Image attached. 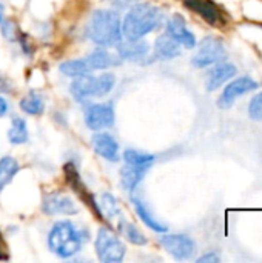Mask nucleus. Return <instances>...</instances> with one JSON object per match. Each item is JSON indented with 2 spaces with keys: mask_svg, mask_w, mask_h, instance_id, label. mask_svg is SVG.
Segmentation results:
<instances>
[{
  "mask_svg": "<svg viewBox=\"0 0 262 263\" xmlns=\"http://www.w3.org/2000/svg\"><path fill=\"white\" fill-rule=\"evenodd\" d=\"M162 22V12L151 3L133 5L122 20V35L125 39H144Z\"/></svg>",
  "mask_w": 262,
  "mask_h": 263,
  "instance_id": "obj_1",
  "label": "nucleus"
},
{
  "mask_svg": "<svg viewBox=\"0 0 262 263\" xmlns=\"http://www.w3.org/2000/svg\"><path fill=\"white\" fill-rule=\"evenodd\" d=\"M86 35L99 46H117L122 42V22L114 11L96 9L86 25Z\"/></svg>",
  "mask_w": 262,
  "mask_h": 263,
  "instance_id": "obj_2",
  "label": "nucleus"
},
{
  "mask_svg": "<svg viewBox=\"0 0 262 263\" xmlns=\"http://www.w3.org/2000/svg\"><path fill=\"white\" fill-rule=\"evenodd\" d=\"M83 237L74 223L68 220L57 222L48 233V248L62 259L73 257L82 248Z\"/></svg>",
  "mask_w": 262,
  "mask_h": 263,
  "instance_id": "obj_3",
  "label": "nucleus"
},
{
  "mask_svg": "<svg viewBox=\"0 0 262 263\" xmlns=\"http://www.w3.org/2000/svg\"><path fill=\"white\" fill-rule=\"evenodd\" d=\"M94 250H96L97 259L105 263L122 262L127 253V248L122 243V240L111 230L105 227H102L97 231Z\"/></svg>",
  "mask_w": 262,
  "mask_h": 263,
  "instance_id": "obj_4",
  "label": "nucleus"
},
{
  "mask_svg": "<svg viewBox=\"0 0 262 263\" xmlns=\"http://www.w3.org/2000/svg\"><path fill=\"white\" fill-rule=\"evenodd\" d=\"M224 57H225V48L222 42L216 37H205L199 43V49L196 55L191 59V63L196 68H205L219 63Z\"/></svg>",
  "mask_w": 262,
  "mask_h": 263,
  "instance_id": "obj_5",
  "label": "nucleus"
},
{
  "mask_svg": "<svg viewBox=\"0 0 262 263\" xmlns=\"http://www.w3.org/2000/svg\"><path fill=\"white\" fill-rule=\"evenodd\" d=\"M159 242L164 247V250L170 256H173L176 260H188L193 257V254L196 251V243L193 242V239H190L188 236H184V234L164 236V237H161Z\"/></svg>",
  "mask_w": 262,
  "mask_h": 263,
  "instance_id": "obj_6",
  "label": "nucleus"
},
{
  "mask_svg": "<svg viewBox=\"0 0 262 263\" xmlns=\"http://www.w3.org/2000/svg\"><path fill=\"white\" fill-rule=\"evenodd\" d=\"M85 123L93 131H102L113 126L114 108L110 103H94L85 111Z\"/></svg>",
  "mask_w": 262,
  "mask_h": 263,
  "instance_id": "obj_7",
  "label": "nucleus"
},
{
  "mask_svg": "<svg viewBox=\"0 0 262 263\" xmlns=\"http://www.w3.org/2000/svg\"><path fill=\"white\" fill-rule=\"evenodd\" d=\"M258 88V82H255L252 77L249 76H244V77H239V79H235L233 82H230L225 89L222 91L221 97L218 99V106L222 108V109H227L230 108L235 100L244 94H247L249 91H255Z\"/></svg>",
  "mask_w": 262,
  "mask_h": 263,
  "instance_id": "obj_8",
  "label": "nucleus"
},
{
  "mask_svg": "<svg viewBox=\"0 0 262 263\" xmlns=\"http://www.w3.org/2000/svg\"><path fill=\"white\" fill-rule=\"evenodd\" d=\"M167 34L174 39L179 45H182L187 49H191L196 46V37L195 34L187 28L185 20L182 15L176 14L167 22Z\"/></svg>",
  "mask_w": 262,
  "mask_h": 263,
  "instance_id": "obj_9",
  "label": "nucleus"
},
{
  "mask_svg": "<svg viewBox=\"0 0 262 263\" xmlns=\"http://www.w3.org/2000/svg\"><path fill=\"white\" fill-rule=\"evenodd\" d=\"M42 210L45 214L54 216V214H66V216H74L77 214V206L76 203L65 194L53 193L45 196Z\"/></svg>",
  "mask_w": 262,
  "mask_h": 263,
  "instance_id": "obj_10",
  "label": "nucleus"
},
{
  "mask_svg": "<svg viewBox=\"0 0 262 263\" xmlns=\"http://www.w3.org/2000/svg\"><path fill=\"white\" fill-rule=\"evenodd\" d=\"M238 69L233 63H216L215 68L210 69L207 80H205V89L208 92L216 91L218 88H221L225 82H229L230 79H233L236 76Z\"/></svg>",
  "mask_w": 262,
  "mask_h": 263,
  "instance_id": "obj_11",
  "label": "nucleus"
},
{
  "mask_svg": "<svg viewBox=\"0 0 262 263\" xmlns=\"http://www.w3.org/2000/svg\"><path fill=\"white\" fill-rule=\"evenodd\" d=\"M93 148L94 151L108 162L119 160V143L116 139L108 133H97L93 137Z\"/></svg>",
  "mask_w": 262,
  "mask_h": 263,
  "instance_id": "obj_12",
  "label": "nucleus"
},
{
  "mask_svg": "<svg viewBox=\"0 0 262 263\" xmlns=\"http://www.w3.org/2000/svg\"><path fill=\"white\" fill-rule=\"evenodd\" d=\"M150 51V45L142 40V39H127V42H120L117 45V55L120 57V60H130V62H136L144 59Z\"/></svg>",
  "mask_w": 262,
  "mask_h": 263,
  "instance_id": "obj_13",
  "label": "nucleus"
},
{
  "mask_svg": "<svg viewBox=\"0 0 262 263\" xmlns=\"http://www.w3.org/2000/svg\"><path fill=\"white\" fill-rule=\"evenodd\" d=\"M151 168V165H131L127 163L122 170H120V180H122V186L133 193L137 185L142 182V179L145 177V174L148 173V170Z\"/></svg>",
  "mask_w": 262,
  "mask_h": 263,
  "instance_id": "obj_14",
  "label": "nucleus"
},
{
  "mask_svg": "<svg viewBox=\"0 0 262 263\" xmlns=\"http://www.w3.org/2000/svg\"><path fill=\"white\" fill-rule=\"evenodd\" d=\"M85 62L88 63L91 71L108 69V68H113V66H119L122 63L119 55L111 54L107 49H96V51H93L91 54H88L85 57Z\"/></svg>",
  "mask_w": 262,
  "mask_h": 263,
  "instance_id": "obj_15",
  "label": "nucleus"
},
{
  "mask_svg": "<svg viewBox=\"0 0 262 263\" xmlns=\"http://www.w3.org/2000/svg\"><path fill=\"white\" fill-rule=\"evenodd\" d=\"M187 8H190L191 11L198 12L205 22H208L210 25H219L222 22V15L218 11V8L208 2V0H185Z\"/></svg>",
  "mask_w": 262,
  "mask_h": 263,
  "instance_id": "obj_16",
  "label": "nucleus"
},
{
  "mask_svg": "<svg viewBox=\"0 0 262 263\" xmlns=\"http://www.w3.org/2000/svg\"><path fill=\"white\" fill-rule=\"evenodd\" d=\"M178 55H181V45L174 39H171L167 32L156 39V42H154V57L156 59L171 60Z\"/></svg>",
  "mask_w": 262,
  "mask_h": 263,
  "instance_id": "obj_17",
  "label": "nucleus"
},
{
  "mask_svg": "<svg viewBox=\"0 0 262 263\" xmlns=\"http://www.w3.org/2000/svg\"><path fill=\"white\" fill-rule=\"evenodd\" d=\"M133 206H134V210H136L139 219H141L150 230H153V231H156V233H167V231H168V227L164 225V223H161V222L151 214V211L148 210V206L145 205V202H144L139 196H133Z\"/></svg>",
  "mask_w": 262,
  "mask_h": 263,
  "instance_id": "obj_18",
  "label": "nucleus"
},
{
  "mask_svg": "<svg viewBox=\"0 0 262 263\" xmlns=\"http://www.w3.org/2000/svg\"><path fill=\"white\" fill-rule=\"evenodd\" d=\"M99 216H105L108 220L111 222H117L122 225L124 219L120 216V210H119V205L116 202V197L111 196L110 193H103L100 196V200H99ZM119 225V227H120Z\"/></svg>",
  "mask_w": 262,
  "mask_h": 263,
  "instance_id": "obj_19",
  "label": "nucleus"
},
{
  "mask_svg": "<svg viewBox=\"0 0 262 263\" xmlns=\"http://www.w3.org/2000/svg\"><path fill=\"white\" fill-rule=\"evenodd\" d=\"M71 94L74 99H77L79 102L88 100L93 96V76H82V77H74V82L69 86Z\"/></svg>",
  "mask_w": 262,
  "mask_h": 263,
  "instance_id": "obj_20",
  "label": "nucleus"
},
{
  "mask_svg": "<svg viewBox=\"0 0 262 263\" xmlns=\"http://www.w3.org/2000/svg\"><path fill=\"white\" fill-rule=\"evenodd\" d=\"M20 108L23 112L31 116H40L45 111V100L40 92L31 91L20 100Z\"/></svg>",
  "mask_w": 262,
  "mask_h": 263,
  "instance_id": "obj_21",
  "label": "nucleus"
},
{
  "mask_svg": "<svg viewBox=\"0 0 262 263\" xmlns=\"http://www.w3.org/2000/svg\"><path fill=\"white\" fill-rule=\"evenodd\" d=\"M19 162L14 157L6 156L0 159V193L6 188V185L12 182V179L19 173Z\"/></svg>",
  "mask_w": 262,
  "mask_h": 263,
  "instance_id": "obj_22",
  "label": "nucleus"
},
{
  "mask_svg": "<svg viewBox=\"0 0 262 263\" xmlns=\"http://www.w3.org/2000/svg\"><path fill=\"white\" fill-rule=\"evenodd\" d=\"M8 140L12 145H22L28 142V126L22 117H14L11 122V128L8 131Z\"/></svg>",
  "mask_w": 262,
  "mask_h": 263,
  "instance_id": "obj_23",
  "label": "nucleus"
},
{
  "mask_svg": "<svg viewBox=\"0 0 262 263\" xmlns=\"http://www.w3.org/2000/svg\"><path fill=\"white\" fill-rule=\"evenodd\" d=\"M60 72H63L68 77H82L91 74V69L85 59H77V60H66L60 65Z\"/></svg>",
  "mask_w": 262,
  "mask_h": 263,
  "instance_id": "obj_24",
  "label": "nucleus"
},
{
  "mask_svg": "<svg viewBox=\"0 0 262 263\" xmlns=\"http://www.w3.org/2000/svg\"><path fill=\"white\" fill-rule=\"evenodd\" d=\"M114 76L110 72H103L97 77H93V96L103 97L114 88Z\"/></svg>",
  "mask_w": 262,
  "mask_h": 263,
  "instance_id": "obj_25",
  "label": "nucleus"
},
{
  "mask_svg": "<svg viewBox=\"0 0 262 263\" xmlns=\"http://www.w3.org/2000/svg\"><path fill=\"white\" fill-rule=\"evenodd\" d=\"M124 160L125 163H131V165H151L154 162V156L136 149H127L124 153Z\"/></svg>",
  "mask_w": 262,
  "mask_h": 263,
  "instance_id": "obj_26",
  "label": "nucleus"
},
{
  "mask_svg": "<svg viewBox=\"0 0 262 263\" xmlns=\"http://www.w3.org/2000/svg\"><path fill=\"white\" fill-rule=\"evenodd\" d=\"M120 230L125 236V239L134 245H147V237L137 230V227H134L133 223H127L125 220L120 225Z\"/></svg>",
  "mask_w": 262,
  "mask_h": 263,
  "instance_id": "obj_27",
  "label": "nucleus"
},
{
  "mask_svg": "<svg viewBox=\"0 0 262 263\" xmlns=\"http://www.w3.org/2000/svg\"><path fill=\"white\" fill-rule=\"evenodd\" d=\"M249 116L253 120H262V91L258 92L249 105Z\"/></svg>",
  "mask_w": 262,
  "mask_h": 263,
  "instance_id": "obj_28",
  "label": "nucleus"
},
{
  "mask_svg": "<svg viewBox=\"0 0 262 263\" xmlns=\"http://www.w3.org/2000/svg\"><path fill=\"white\" fill-rule=\"evenodd\" d=\"M139 0H113V5H114L116 9H130Z\"/></svg>",
  "mask_w": 262,
  "mask_h": 263,
  "instance_id": "obj_29",
  "label": "nucleus"
},
{
  "mask_svg": "<svg viewBox=\"0 0 262 263\" xmlns=\"http://www.w3.org/2000/svg\"><path fill=\"white\" fill-rule=\"evenodd\" d=\"M218 262H219V256H218L216 253H213V251L198 259V263H218Z\"/></svg>",
  "mask_w": 262,
  "mask_h": 263,
  "instance_id": "obj_30",
  "label": "nucleus"
},
{
  "mask_svg": "<svg viewBox=\"0 0 262 263\" xmlns=\"http://www.w3.org/2000/svg\"><path fill=\"white\" fill-rule=\"evenodd\" d=\"M0 260H8V248L3 240V234L0 231Z\"/></svg>",
  "mask_w": 262,
  "mask_h": 263,
  "instance_id": "obj_31",
  "label": "nucleus"
},
{
  "mask_svg": "<svg viewBox=\"0 0 262 263\" xmlns=\"http://www.w3.org/2000/svg\"><path fill=\"white\" fill-rule=\"evenodd\" d=\"M11 89H12L11 82L0 76V92H11Z\"/></svg>",
  "mask_w": 262,
  "mask_h": 263,
  "instance_id": "obj_32",
  "label": "nucleus"
},
{
  "mask_svg": "<svg viewBox=\"0 0 262 263\" xmlns=\"http://www.w3.org/2000/svg\"><path fill=\"white\" fill-rule=\"evenodd\" d=\"M8 112V102L0 96V117Z\"/></svg>",
  "mask_w": 262,
  "mask_h": 263,
  "instance_id": "obj_33",
  "label": "nucleus"
},
{
  "mask_svg": "<svg viewBox=\"0 0 262 263\" xmlns=\"http://www.w3.org/2000/svg\"><path fill=\"white\" fill-rule=\"evenodd\" d=\"M3 20H5V6L0 3V23H2Z\"/></svg>",
  "mask_w": 262,
  "mask_h": 263,
  "instance_id": "obj_34",
  "label": "nucleus"
}]
</instances>
